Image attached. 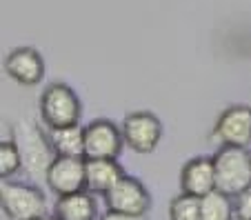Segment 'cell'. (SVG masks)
Returning <instances> with one entry per match:
<instances>
[{"instance_id": "cell-1", "label": "cell", "mask_w": 251, "mask_h": 220, "mask_svg": "<svg viewBox=\"0 0 251 220\" xmlns=\"http://www.w3.org/2000/svg\"><path fill=\"white\" fill-rule=\"evenodd\" d=\"M216 189L238 198L251 189V151L247 147H220L213 156Z\"/></svg>"}, {"instance_id": "cell-19", "label": "cell", "mask_w": 251, "mask_h": 220, "mask_svg": "<svg viewBox=\"0 0 251 220\" xmlns=\"http://www.w3.org/2000/svg\"><path fill=\"white\" fill-rule=\"evenodd\" d=\"M100 220H142V218H136V216H125V214H116V211H107Z\"/></svg>"}, {"instance_id": "cell-12", "label": "cell", "mask_w": 251, "mask_h": 220, "mask_svg": "<svg viewBox=\"0 0 251 220\" xmlns=\"http://www.w3.org/2000/svg\"><path fill=\"white\" fill-rule=\"evenodd\" d=\"M127 173L123 171L118 160L104 158H85V189L89 194H107L120 178Z\"/></svg>"}, {"instance_id": "cell-14", "label": "cell", "mask_w": 251, "mask_h": 220, "mask_svg": "<svg viewBox=\"0 0 251 220\" xmlns=\"http://www.w3.org/2000/svg\"><path fill=\"white\" fill-rule=\"evenodd\" d=\"M49 143H51V149L56 156L85 158V127H80V124L51 129Z\"/></svg>"}, {"instance_id": "cell-13", "label": "cell", "mask_w": 251, "mask_h": 220, "mask_svg": "<svg viewBox=\"0 0 251 220\" xmlns=\"http://www.w3.org/2000/svg\"><path fill=\"white\" fill-rule=\"evenodd\" d=\"M58 220H96V200L89 192L60 196L56 202Z\"/></svg>"}, {"instance_id": "cell-18", "label": "cell", "mask_w": 251, "mask_h": 220, "mask_svg": "<svg viewBox=\"0 0 251 220\" xmlns=\"http://www.w3.org/2000/svg\"><path fill=\"white\" fill-rule=\"evenodd\" d=\"M233 216H236V220H251V189H247L245 194L236 198Z\"/></svg>"}, {"instance_id": "cell-15", "label": "cell", "mask_w": 251, "mask_h": 220, "mask_svg": "<svg viewBox=\"0 0 251 220\" xmlns=\"http://www.w3.org/2000/svg\"><path fill=\"white\" fill-rule=\"evenodd\" d=\"M200 214L202 220H233V202L223 192H211L200 198Z\"/></svg>"}, {"instance_id": "cell-2", "label": "cell", "mask_w": 251, "mask_h": 220, "mask_svg": "<svg viewBox=\"0 0 251 220\" xmlns=\"http://www.w3.org/2000/svg\"><path fill=\"white\" fill-rule=\"evenodd\" d=\"M40 116L49 129H62L80 122L82 105L76 91L65 82H51L40 96Z\"/></svg>"}, {"instance_id": "cell-10", "label": "cell", "mask_w": 251, "mask_h": 220, "mask_svg": "<svg viewBox=\"0 0 251 220\" xmlns=\"http://www.w3.org/2000/svg\"><path fill=\"white\" fill-rule=\"evenodd\" d=\"M7 76L20 85H38L45 76V60L33 47H18L7 53L2 62Z\"/></svg>"}, {"instance_id": "cell-7", "label": "cell", "mask_w": 251, "mask_h": 220, "mask_svg": "<svg viewBox=\"0 0 251 220\" xmlns=\"http://www.w3.org/2000/svg\"><path fill=\"white\" fill-rule=\"evenodd\" d=\"M123 145V129L116 127L111 120L98 118L85 127V158L118 160Z\"/></svg>"}, {"instance_id": "cell-5", "label": "cell", "mask_w": 251, "mask_h": 220, "mask_svg": "<svg viewBox=\"0 0 251 220\" xmlns=\"http://www.w3.org/2000/svg\"><path fill=\"white\" fill-rule=\"evenodd\" d=\"M102 198H104L107 211L136 216V218H142L149 211V207H151V196H149L147 187L133 176L120 178Z\"/></svg>"}, {"instance_id": "cell-17", "label": "cell", "mask_w": 251, "mask_h": 220, "mask_svg": "<svg viewBox=\"0 0 251 220\" xmlns=\"http://www.w3.org/2000/svg\"><path fill=\"white\" fill-rule=\"evenodd\" d=\"M23 167V153H20L16 140H2L0 143V176L2 180H9L18 169Z\"/></svg>"}, {"instance_id": "cell-11", "label": "cell", "mask_w": 251, "mask_h": 220, "mask_svg": "<svg viewBox=\"0 0 251 220\" xmlns=\"http://www.w3.org/2000/svg\"><path fill=\"white\" fill-rule=\"evenodd\" d=\"M180 189L182 194L202 198L207 194L216 192V169H213V158L198 156L182 165L180 171Z\"/></svg>"}, {"instance_id": "cell-4", "label": "cell", "mask_w": 251, "mask_h": 220, "mask_svg": "<svg viewBox=\"0 0 251 220\" xmlns=\"http://www.w3.org/2000/svg\"><path fill=\"white\" fill-rule=\"evenodd\" d=\"M16 134H18L16 145H18L20 153H23V165L29 171V176L31 178L43 176L45 178L47 176L49 165H51L53 158H56L49 138H45V136L40 134L38 127H33L31 122H20Z\"/></svg>"}, {"instance_id": "cell-8", "label": "cell", "mask_w": 251, "mask_h": 220, "mask_svg": "<svg viewBox=\"0 0 251 220\" xmlns=\"http://www.w3.org/2000/svg\"><path fill=\"white\" fill-rule=\"evenodd\" d=\"M213 138L220 147H249L251 143V107L231 105L213 124Z\"/></svg>"}, {"instance_id": "cell-9", "label": "cell", "mask_w": 251, "mask_h": 220, "mask_svg": "<svg viewBox=\"0 0 251 220\" xmlns=\"http://www.w3.org/2000/svg\"><path fill=\"white\" fill-rule=\"evenodd\" d=\"M45 182L53 194L69 196V194L85 192V158H69V156H56L49 165Z\"/></svg>"}, {"instance_id": "cell-6", "label": "cell", "mask_w": 251, "mask_h": 220, "mask_svg": "<svg viewBox=\"0 0 251 220\" xmlns=\"http://www.w3.org/2000/svg\"><path fill=\"white\" fill-rule=\"evenodd\" d=\"M125 145L136 153H151L156 151L162 138V124L151 111H133L127 114L120 124Z\"/></svg>"}, {"instance_id": "cell-20", "label": "cell", "mask_w": 251, "mask_h": 220, "mask_svg": "<svg viewBox=\"0 0 251 220\" xmlns=\"http://www.w3.org/2000/svg\"><path fill=\"white\" fill-rule=\"evenodd\" d=\"M36 220H58L56 216H53V218H49V216H40V218H36Z\"/></svg>"}, {"instance_id": "cell-16", "label": "cell", "mask_w": 251, "mask_h": 220, "mask_svg": "<svg viewBox=\"0 0 251 220\" xmlns=\"http://www.w3.org/2000/svg\"><path fill=\"white\" fill-rule=\"evenodd\" d=\"M169 220H202L200 198L180 194L169 202Z\"/></svg>"}, {"instance_id": "cell-3", "label": "cell", "mask_w": 251, "mask_h": 220, "mask_svg": "<svg viewBox=\"0 0 251 220\" xmlns=\"http://www.w3.org/2000/svg\"><path fill=\"white\" fill-rule=\"evenodd\" d=\"M0 205L9 220H36L47 216V198L36 185L2 180Z\"/></svg>"}]
</instances>
